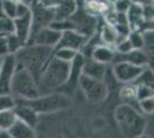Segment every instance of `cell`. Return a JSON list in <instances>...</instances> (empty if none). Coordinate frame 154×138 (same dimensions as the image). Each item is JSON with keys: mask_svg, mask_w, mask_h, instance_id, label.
Masks as SVG:
<instances>
[{"mask_svg": "<svg viewBox=\"0 0 154 138\" xmlns=\"http://www.w3.org/2000/svg\"><path fill=\"white\" fill-rule=\"evenodd\" d=\"M136 93H137V85L135 83H128L127 85L122 87V90L120 92V96L129 105V103H131V101H137Z\"/></svg>", "mask_w": 154, "mask_h": 138, "instance_id": "obj_21", "label": "cell"}, {"mask_svg": "<svg viewBox=\"0 0 154 138\" xmlns=\"http://www.w3.org/2000/svg\"><path fill=\"white\" fill-rule=\"evenodd\" d=\"M13 109L19 121L26 123V124H28L29 127L33 128V129L36 128V125L38 124L39 115L32 109L31 107L24 105L22 103H16V105H15Z\"/></svg>", "mask_w": 154, "mask_h": 138, "instance_id": "obj_14", "label": "cell"}, {"mask_svg": "<svg viewBox=\"0 0 154 138\" xmlns=\"http://www.w3.org/2000/svg\"><path fill=\"white\" fill-rule=\"evenodd\" d=\"M16 70V60L14 55L2 58L0 66V94H11V85Z\"/></svg>", "mask_w": 154, "mask_h": 138, "instance_id": "obj_8", "label": "cell"}, {"mask_svg": "<svg viewBox=\"0 0 154 138\" xmlns=\"http://www.w3.org/2000/svg\"><path fill=\"white\" fill-rule=\"evenodd\" d=\"M60 37H61V32H59L54 29H51L50 26H46V28L40 29L36 33H33L29 38L26 45L45 46V47H51L53 50L58 44Z\"/></svg>", "mask_w": 154, "mask_h": 138, "instance_id": "obj_11", "label": "cell"}, {"mask_svg": "<svg viewBox=\"0 0 154 138\" xmlns=\"http://www.w3.org/2000/svg\"><path fill=\"white\" fill-rule=\"evenodd\" d=\"M88 40H89L88 37H85L84 35L77 32L75 30L63 31L61 32V37L59 39L58 44L52 51H55L59 48H69V50H74L78 52L88 44Z\"/></svg>", "mask_w": 154, "mask_h": 138, "instance_id": "obj_9", "label": "cell"}, {"mask_svg": "<svg viewBox=\"0 0 154 138\" xmlns=\"http://www.w3.org/2000/svg\"><path fill=\"white\" fill-rule=\"evenodd\" d=\"M14 31L13 33L19 38L24 45L28 44L30 33H31V26H32V16L31 11L29 13L17 16L13 20Z\"/></svg>", "mask_w": 154, "mask_h": 138, "instance_id": "obj_12", "label": "cell"}, {"mask_svg": "<svg viewBox=\"0 0 154 138\" xmlns=\"http://www.w3.org/2000/svg\"><path fill=\"white\" fill-rule=\"evenodd\" d=\"M69 20L72 22L75 31L82 33L85 37L89 38L91 35L94 32V29L97 26V19L91 16V15H88L82 11H79L78 7H77L76 12L69 17Z\"/></svg>", "mask_w": 154, "mask_h": 138, "instance_id": "obj_10", "label": "cell"}, {"mask_svg": "<svg viewBox=\"0 0 154 138\" xmlns=\"http://www.w3.org/2000/svg\"><path fill=\"white\" fill-rule=\"evenodd\" d=\"M134 83L137 85H147L153 87V72H151L149 69H145Z\"/></svg>", "mask_w": 154, "mask_h": 138, "instance_id": "obj_26", "label": "cell"}, {"mask_svg": "<svg viewBox=\"0 0 154 138\" xmlns=\"http://www.w3.org/2000/svg\"><path fill=\"white\" fill-rule=\"evenodd\" d=\"M77 53L78 52L74 51V50H69V48H59L55 51H52V57H54L59 60H62V61H66V62H71L75 59Z\"/></svg>", "mask_w": 154, "mask_h": 138, "instance_id": "obj_22", "label": "cell"}, {"mask_svg": "<svg viewBox=\"0 0 154 138\" xmlns=\"http://www.w3.org/2000/svg\"><path fill=\"white\" fill-rule=\"evenodd\" d=\"M131 5H132L131 0H116L114 2V11L116 13L127 14Z\"/></svg>", "mask_w": 154, "mask_h": 138, "instance_id": "obj_30", "label": "cell"}, {"mask_svg": "<svg viewBox=\"0 0 154 138\" xmlns=\"http://www.w3.org/2000/svg\"><path fill=\"white\" fill-rule=\"evenodd\" d=\"M117 61H125V62H130L136 66L145 67L148 63V58L146 55L145 51L143 50H132L130 52L125 53V54H120L119 55V60Z\"/></svg>", "mask_w": 154, "mask_h": 138, "instance_id": "obj_16", "label": "cell"}, {"mask_svg": "<svg viewBox=\"0 0 154 138\" xmlns=\"http://www.w3.org/2000/svg\"><path fill=\"white\" fill-rule=\"evenodd\" d=\"M0 138H12L7 131H0Z\"/></svg>", "mask_w": 154, "mask_h": 138, "instance_id": "obj_33", "label": "cell"}, {"mask_svg": "<svg viewBox=\"0 0 154 138\" xmlns=\"http://www.w3.org/2000/svg\"><path fill=\"white\" fill-rule=\"evenodd\" d=\"M90 58L92 60L97 61V62H100V63H103V65H108L112 61H114L115 52L109 46L98 45L94 48H92Z\"/></svg>", "mask_w": 154, "mask_h": 138, "instance_id": "obj_15", "label": "cell"}, {"mask_svg": "<svg viewBox=\"0 0 154 138\" xmlns=\"http://www.w3.org/2000/svg\"><path fill=\"white\" fill-rule=\"evenodd\" d=\"M13 20L9 19L4 13L2 7H1V0H0V35H9V33H13Z\"/></svg>", "mask_w": 154, "mask_h": 138, "instance_id": "obj_20", "label": "cell"}, {"mask_svg": "<svg viewBox=\"0 0 154 138\" xmlns=\"http://www.w3.org/2000/svg\"><path fill=\"white\" fill-rule=\"evenodd\" d=\"M52 57V48L39 45H26L14 54L16 66L24 68L36 78L37 83L39 76Z\"/></svg>", "mask_w": 154, "mask_h": 138, "instance_id": "obj_2", "label": "cell"}, {"mask_svg": "<svg viewBox=\"0 0 154 138\" xmlns=\"http://www.w3.org/2000/svg\"><path fill=\"white\" fill-rule=\"evenodd\" d=\"M7 39H8V47H9V54H11V55H14V54L17 52L19 50H21L23 46H26L14 33L7 35Z\"/></svg>", "mask_w": 154, "mask_h": 138, "instance_id": "obj_24", "label": "cell"}, {"mask_svg": "<svg viewBox=\"0 0 154 138\" xmlns=\"http://www.w3.org/2000/svg\"><path fill=\"white\" fill-rule=\"evenodd\" d=\"M114 118L124 137L136 138L144 133L146 120L134 106L128 104L119 105L114 111Z\"/></svg>", "mask_w": 154, "mask_h": 138, "instance_id": "obj_3", "label": "cell"}, {"mask_svg": "<svg viewBox=\"0 0 154 138\" xmlns=\"http://www.w3.org/2000/svg\"><path fill=\"white\" fill-rule=\"evenodd\" d=\"M7 132L11 135L12 138H37L35 129L19 120Z\"/></svg>", "mask_w": 154, "mask_h": 138, "instance_id": "obj_17", "label": "cell"}, {"mask_svg": "<svg viewBox=\"0 0 154 138\" xmlns=\"http://www.w3.org/2000/svg\"><path fill=\"white\" fill-rule=\"evenodd\" d=\"M15 101L16 103H22L24 105L31 107L38 115L63 111V109L69 108L71 105V100L69 99V97L67 94L59 93V92L39 94L37 98L31 99V100L15 99Z\"/></svg>", "mask_w": 154, "mask_h": 138, "instance_id": "obj_4", "label": "cell"}, {"mask_svg": "<svg viewBox=\"0 0 154 138\" xmlns=\"http://www.w3.org/2000/svg\"><path fill=\"white\" fill-rule=\"evenodd\" d=\"M136 85H137V84H136ZM136 97H137V101H140L143 99L153 97V87H152V86H147V85H137Z\"/></svg>", "mask_w": 154, "mask_h": 138, "instance_id": "obj_28", "label": "cell"}, {"mask_svg": "<svg viewBox=\"0 0 154 138\" xmlns=\"http://www.w3.org/2000/svg\"><path fill=\"white\" fill-rule=\"evenodd\" d=\"M1 62H2V58H0V66H1Z\"/></svg>", "mask_w": 154, "mask_h": 138, "instance_id": "obj_36", "label": "cell"}, {"mask_svg": "<svg viewBox=\"0 0 154 138\" xmlns=\"http://www.w3.org/2000/svg\"><path fill=\"white\" fill-rule=\"evenodd\" d=\"M116 50H117L119 54H125V53L132 51V46H131L128 38H125V39L123 40H120L116 44Z\"/></svg>", "mask_w": 154, "mask_h": 138, "instance_id": "obj_31", "label": "cell"}, {"mask_svg": "<svg viewBox=\"0 0 154 138\" xmlns=\"http://www.w3.org/2000/svg\"><path fill=\"white\" fill-rule=\"evenodd\" d=\"M15 105V98L12 94H0V112L13 109Z\"/></svg>", "mask_w": 154, "mask_h": 138, "instance_id": "obj_27", "label": "cell"}, {"mask_svg": "<svg viewBox=\"0 0 154 138\" xmlns=\"http://www.w3.org/2000/svg\"><path fill=\"white\" fill-rule=\"evenodd\" d=\"M77 85L81 87L86 99L92 103L103 101L108 94V87L103 83V81L92 79L84 75L79 76Z\"/></svg>", "mask_w": 154, "mask_h": 138, "instance_id": "obj_6", "label": "cell"}, {"mask_svg": "<svg viewBox=\"0 0 154 138\" xmlns=\"http://www.w3.org/2000/svg\"><path fill=\"white\" fill-rule=\"evenodd\" d=\"M136 138H151L149 136H147V135H145V133H143V135H140V136H138V137Z\"/></svg>", "mask_w": 154, "mask_h": 138, "instance_id": "obj_35", "label": "cell"}, {"mask_svg": "<svg viewBox=\"0 0 154 138\" xmlns=\"http://www.w3.org/2000/svg\"><path fill=\"white\" fill-rule=\"evenodd\" d=\"M70 62L59 60L54 57L47 61L39 76L38 87L40 94L51 93L63 87L69 78Z\"/></svg>", "mask_w": 154, "mask_h": 138, "instance_id": "obj_1", "label": "cell"}, {"mask_svg": "<svg viewBox=\"0 0 154 138\" xmlns=\"http://www.w3.org/2000/svg\"><path fill=\"white\" fill-rule=\"evenodd\" d=\"M1 7L4 13L6 14L9 19L14 20L17 12V4H15L11 0H1Z\"/></svg>", "mask_w": 154, "mask_h": 138, "instance_id": "obj_25", "label": "cell"}, {"mask_svg": "<svg viewBox=\"0 0 154 138\" xmlns=\"http://www.w3.org/2000/svg\"><path fill=\"white\" fill-rule=\"evenodd\" d=\"M138 106H139V108L141 109L143 113L151 115L154 112V98L149 97V98L143 99L140 101H138Z\"/></svg>", "mask_w": 154, "mask_h": 138, "instance_id": "obj_29", "label": "cell"}, {"mask_svg": "<svg viewBox=\"0 0 154 138\" xmlns=\"http://www.w3.org/2000/svg\"><path fill=\"white\" fill-rule=\"evenodd\" d=\"M17 121L14 109L0 112V131H8Z\"/></svg>", "mask_w": 154, "mask_h": 138, "instance_id": "obj_18", "label": "cell"}, {"mask_svg": "<svg viewBox=\"0 0 154 138\" xmlns=\"http://www.w3.org/2000/svg\"><path fill=\"white\" fill-rule=\"evenodd\" d=\"M128 39L130 41L131 46H132V50H143V47H144V38H143L141 31H138V30L130 31Z\"/></svg>", "mask_w": 154, "mask_h": 138, "instance_id": "obj_23", "label": "cell"}, {"mask_svg": "<svg viewBox=\"0 0 154 138\" xmlns=\"http://www.w3.org/2000/svg\"><path fill=\"white\" fill-rule=\"evenodd\" d=\"M82 75L97 81H103L107 75V65L97 62L91 58H85L82 67Z\"/></svg>", "mask_w": 154, "mask_h": 138, "instance_id": "obj_13", "label": "cell"}, {"mask_svg": "<svg viewBox=\"0 0 154 138\" xmlns=\"http://www.w3.org/2000/svg\"><path fill=\"white\" fill-rule=\"evenodd\" d=\"M145 70V67L136 66L125 61H117L113 66V75L119 82L124 84L134 83Z\"/></svg>", "mask_w": 154, "mask_h": 138, "instance_id": "obj_7", "label": "cell"}, {"mask_svg": "<svg viewBox=\"0 0 154 138\" xmlns=\"http://www.w3.org/2000/svg\"><path fill=\"white\" fill-rule=\"evenodd\" d=\"M101 39L103 41V45L106 46L117 44L119 35H117L115 26H110V24H105L101 30Z\"/></svg>", "mask_w": 154, "mask_h": 138, "instance_id": "obj_19", "label": "cell"}, {"mask_svg": "<svg viewBox=\"0 0 154 138\" xmlns=\"http://www.w3.org/2000/svg\"><path fill=\"white\" fill-rule=\"evenodd\" d=\"M11 94L15 99L21 100H31L37 98L40 94L38 83L26 69L16 66L11 85Z\"/></svg>", "mask_w": 154, "mask_h": 138, "instance_id": "obj_5", "label": "cell"}, {"mask_svg": "<svg viewBox=\"0 0 154 138\" xmlns=\"http://www.w3.org/2000/svg\"><path fill=\"white\" fill-rule=\"evenodd\" d=\"M7 55H11L7 35H0V58H5Z\"/></svg>", "mask_w": 154, "mask_h": 138, "instance_id": "obj_32", "label": "cell"}, {"mask_svg": "<svg viewBox=\"0 0 154 138\" xmlns=\"http://www.w3.org/2000/svg\"><path fill=\"white\" fill-rule=\"evenodd\" d=\"M11 1H13L15 4H21V2H24V0H11ZM26 4V2H24Z\"/></svg>", "mask_w": 154, "mask_h": 138, "instance_id": "obj_34", "label": "cell"}]
</instances>
